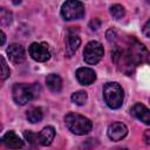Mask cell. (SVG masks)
Masks as SVG:
<instances>
[{
	"label": "cell",
	"mask_w": 150,
	"mask_h": 150,
	"mask_svg": "<svg viewBox=\"0 0 150 150\" xmlns=\"http://www.w3.org/2000/svg\"><path fill=\"white\" fill-rule=\"evenodd\" d=\"M64 123L67 128L75 135H87L93 127V123L89 118L75 112L67 114L64 116Z\"/></svg>",
	"instance_id": "cell-1"
},
{
	"label": "cell",
	"mask_w": 150,
	"mask_h": 150,
	"mask_svg": "<svg viewBox=\"0 0 150 150\" xmlns=\"http://www.w3.org/2000/svg\"><path fill=\"white\" fill-rule=\"evenodd\" d=\"M103 98L107 105L111 109H118L124 98L123 89L117 82H108L103 87Z\"/></svg>",
	"instance_id": "cell-2"
},
{
	"label": "cell",
	"mask_w": 150,
	"mask_h": 150,
	"mask_svg": "<svg viewBox=\"0 0 150 150\" xmlns=\"http://www.w3.org/2000/svg\"><path fill=\"white\" fill-rule=\"evenodd\" d=\"M125 50L135 66L139 63H150V52L136 39L134 38L129 39L128 48Z\"/></svg>",
	"instance_id": "cell-3"
},
{
	"label": "cell",
	"mask_w": 150,
	"mask_h": 150,
	"mask_svg": "<svg viewBox=\"0 0 150 150\" xmlns=\"http://www.w3.org/2000/svg\"><path fill=\"white\" fill-rule=\"evenodd\" d=\"M13 100L16 104L25 105L28 102H30L35 95V88L34 86L25 84V83H15L12 89Z\"/></svg>",
	"instance_id": "cell-4"
},
{
	"label": "cell",
	"mask_w": 150,
	"mask_h": 150,
	"mask_svg": "<svg viewBox=\"0 0 150 150\" xmlns=\"http://www.w3.org/2000/svg\"><path fill=\"white\" fill-rule=\"evenodd\" d=\"M61 15L64 20L71 21L83 18L84 15V6L81 1L69 0L66 1L61 7Z\"/></svg>",
	"instance_id": "cell-5"
},
{
	"label": "cell",
	"mask_w": 150,
	"mask_h": 150,
	"mask_svg": "<svg viewBox=\"0 0 150 150\" xmlns=\"http://www.w3.org/2000/svg\"><path fill=\"white\" fill-rule=\"evenodd\" d=\"M103 47L97 41H90L86 45L83 50V59L88 64H96L103 56Z\"/></svg>",
	"instance_id": "cell-6"
},
{
	"label": "cell",
	"mask_w": 150,
	"mask_h": 150,
	"mask_svg": "<svg viewBox=\"0 0 150 150\" xmlns=\"http://www.w3.org/2000/svg\"><path fill=\"white\" fill-rule=\"evenodd\" d=\"M29 55L32 56L33 60H35L38 62H45V61L49 60L50 52L46 43L34 42L29 46Z\"/></svg>",
	"instance_id": "cell-7"
},
{
	"label": "cell",
	"mask_w": 150,
	"mask_h": 150,
	"mask_svg": "<svg viewBox=\"0 0 150 150\" xmlns=\"http://www.w3.org/2000/svg\"><path fill=\"white\" fill-rule=\"evenodd\" d=\"M128 134V128L122 122H114L108 128V137L111 141H121Z\"/></svg>",
	"instance_id": "cell-8"
},
{
	"label": "cell",
	"mask_w": 150,
	"mask_h": 150,
	"mask_svg": "<svg viewBox=\"0 0 150 150\" xmlns=\"http://www.w3.org/2000/svg\"><path fill=\"white\" fill-rule=\"evenodd\" d=\"M130 114L135 116L137 120H139L141 122L150 125V109H148L144 104L135 103L130 109Z\"/></svg>",
	"instance_id": "cell-9"
},
{
	"label": "cell",
	"mask_w": 150,
	"mask_h": 150,
	"mask_svg": "<svg viewBox=\"0 0 150 150\" xmlns=\"http://www.w3.org/2000/svg\"><path fill=\"white\" fill-rule=\"evenodd\" d=\"M7 55L13 63L19 64L25 60V49L19 43H12L7 48Z\"/></svg>",
	"instance_id": "cell-10"
},
{
	"label": "cell",
	"mask_w": 150,
	"mask_h": 150,
	"mask_svg": "<svg viewBox=\"0 0 150 150\" xmlns=\"http://www.w3.org/2000/svg\"><path fill=\"white\" fill-rule=\"evenodd\" d=\"M76 79L77 81L83 86H89L96 80V74L91 68L82 67L76 70Z\"/></svg>",
	"instance_id": "cell-11"
},
{
	"label": "cell",
	"mask_w": 150,
	"mask_h": 150,
	"mask_svg": "<svg viewBox=\"0 0 150 150\" xmlns=\"http://www.w3.org/2000/svg\"><path fill=\"white\" fill-rule=\"evenodd\" d=\"M2 143L9 148V149H13V150H18V149H21L23 146V141L12 130L7 131L4 136H2Z\"/></svg>",
	"instance_id": "cell-12"
},
{
	"label": "cell",
	"mask_w": 150,
	"mask_h": 150,
	"mask_svg": "<svg viewBox=\"0 0 150 150\" xmlns=\"http://www.w3.org/2000/svg\"><path fill=\"white\" fill-rule=\"evenodd\" d=\"M80 45H81V39L79 38V35L69 32V34L67 36V41H66V50H64L66 56L71 57L75 54V52L77 50V48L80 47Z\"/></svg>",
	"instance_id": "cell-13"
},
{
	"label": "cell",
	"mask_w": 150,
	"mask_h": 150,
	"mask_svg": "<svg viewBox=\"0 0 150 150\" xmlns=\"http://www.w3.org/2000/svg\"><path fill=\"white\" fill-rule=\"evenodd\" d=\"M54 137H55V129L53 127H50V125L45 127L38 134V141H39V143L41 145H45V146L50 145L52 142H53V139H54Z\"/></svg>",
	"instance_id": "cell-14"
},
{
	"label": "cell",
	"mask_w": 150,
	"mask_h": 150,
	"mask_svg": "<svg viewBox=\"0 0 150 150\" xmlns=\"http://www.w3.org/2000/svg\"><path fill=\"white\" fill-rule=\"evenodd\" d=\"M46 84L53 93H60L62 89V80L57 74H49L46 77Z\"/></svg>",
	"instance_id": "cell-15"
},
{
	"label": "cell",
	"mask_w": 150,
	"mask_h": 150,
	"mask_svg": "<svg viewBox=\"0 0 150 150\" xmlns=\"http://www.w3.org/2000/svg\"><path fill=\"white\" fill-rule=\"evenodd\" d=\"M42 117H43V112H42V109L39 108V107H34V108H32L27 111V120L30 123L40 122L42 120Z\"/></svg>",
	"instance_id": "cell-16"
},
{
	"label": "cell",
	"mask_w": 150,
	"mask_h": 150,
	"mask_svg": "<svg viewBox=\"0 0 150 150\" xmlns=\"http://www.w3.org/2000/svg\"><path fill=\"white\" fill-rule=\"evenodd\" d=\"M88 100V94L83 90H79L71 95V101L77 105H83Z\"/></svg>",
	"instance_id": "cell-17"
},
{
	"label": "cell",
	"mask_w": 150,
	"mask_h": 150,
	"mask_svg": "<svg viewBox=\"0 0 150 150\" xmlns=\"http://www.w3.org/2000/svg\"><path fill=\"white\" fill-rule=\"evenodd\" d=\"M110 14H111V16H112L114 19L120 20V19H122V18L124 16V14H125L124 7L121 6V5H118V4L112 5V6L110 7Z\"/></svg>",
	"instance_id": "cell-18"
},
{
	"label": "cell",
	"mask_w": 150,
	"mask_h": 150,
	"mask_svg": "<svg viewBox=\"0 0 150 150\" xmlns=\"http://www.w3.org/2000/svg\"><path fill=\"white\" fill-rule=\"evenodd\" d=\"M0 60H1V79H2V80H6V79L9 76V74H11V70H9V68L7 67V63H6V61H5V57L1 56Z\"/></svg>",
	"instance_id": "cell-19"
},
{
	"label": "cell",
	"mask_w": 150,
	"mask_h": 150,
	"mask_svg": "<svg viewBox=\"0 0 150 150\" xmlns=\"http://www.w3.org/2000/svg\"><path fill=\"white\" fill-rule=\"evenodd\" d=\"M12 21V14L11 12L6 11V8H1V23L2 25H8Z\"/></svg>",
	"instance_id": "cell-20"
},
{
	"label": "cell",
	"mask_w": 150,
	"mask_h": 150,
	"mask_svg": "<svg viewBox=\"0 0 150 150\" xmlns=\"http://www.w3.org/2000/svg\"><path fill=\"white\" fill-rule=\"evenodd\" d=\"M23 136H25V138H26L30 144H34L35 142H39V141H38V135L33 134L32 131H25V132H23Z\"/></svg>",
	"instance_id": "cell-21"
},
{
	"label": "cell",
	"mask_w": 150,
	"mask_h": 150,
	"mask_svg": "<svg viewBox=\"0 0 150 150\" xmlns=\"http://www.w3.org/2000/svg\"><path fill=\"white\" fill-rule=\"evenodd\" d=\"M142 30H143V34H144L146 38H150V19L144 23Z\"/></svg>",
	"instance_id": "cell-22"
},
{
	"label": "cell",
	"mask_w": 150,
	"mask_h": 150,
	"mask_svg": "<svg viewBox=\"0 0 150 150\" xmlns=\"http://www.w3.org/2000/svg\"><path fill=\"white\" fill-rule=\"evenodd\" d=\"M100 25H101V21H100L98 19H94V20H91L90 23H89V26H90V28H91L93 30L98 29V28H100Z\"/></svg>",
	"instance_id": "cell-23"
},
{
	"label": "cell",
	"mask_w": 150,
	"mask_h": 150,
	"mask_svg": "<svg viewBox=\"0 0 150 150\" xmlns=\"http://www.w3.org/2000/svg\"><path fill=\"white\" fill-rule=\"evenodd\" d=\"M143 138H144V141H145L146 144H150V129H148V130L144 131V134H143Z\"/></svg>",
	"instance_id": "cell-24"
},
{
	"label": "cell",
	"mask_w": 150,
	"mask_h": 150,
	"mask_svg": "<svg viewBox=\"0 0 150 150\" xmlns=\"http://www.w3.org/2000/svg\"><path fill=\"white\" fill-rule=\"evenodd\" d=\"M5 41H6V35H5V33L1 30V42H0V45L2 46V45L5 43Z\"/></svg>",
	"instance_id": "cell-25"
}]
</instances>
